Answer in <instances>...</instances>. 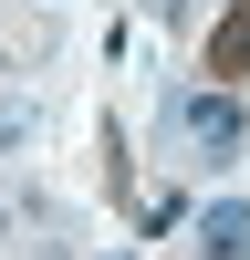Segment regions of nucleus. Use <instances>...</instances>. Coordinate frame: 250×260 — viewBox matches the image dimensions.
<instances>
[{
    "instance_id": "nucleus-2",
    "label": "nucleus",
    "mask_w": 250,
    "mask_h": 260,
    "mask_svg": "<svg viewBox=\"0 0 250 260\" xmlns=\"http://www.w3.org/2000/svg\"><path fill=\"white\" fill-rule=\"evenodd\" d=\"M198 260H250V198H208V219H198Z\"/></svg>"
},
{
    "instance_id": "nucleus-7",
    "label": "nucleus",
    "mask_w": 250,
    "mask_h": 260,
    "mask_svg": "<svg viewBox=\"0 0 250 260\" xmlns=\"http://www.w3.org/2000/svg\"><path fill=\"white\" fill-rule=\"evenodd\" d=\"M0 229H11V208H0Z\"/></svg>"
},
{
    "instance_id": "nucleus-5",
    "label": "nucleus",
    "mask_w": 250,
    "mask_h": 260,
    "mask_svg": "<svg viewBox=\"0 0 250 260\" xmlns=\"http://www.w3.org/2000/svg\"><path fill=\"white\" fill-rule=\"evenodd\" d=\"M146 11H167V21H177V11H188V0H146Z\"/></svg>"
},
{
    "instance_id": "nucleus-6",
    "label": "nucleus",
    "mask_w": 250,
    "mask_h": 260,
    "mask_svg": "<svg viewBox=\"0 0 250 260\" xmlns=\"http://www.w3.org/2000/svg\"><path fill=\"white\" fill-rule=\"evenodd\" d=\"M0 73H11V52H0Z\"/></svg>"
},
{
    "instance_id": "nucleus-4",
    "label": "nucleus",
    "mask_w": 250,
    "mask_h": 260,
    "mask_svg": "<svg viewBox=\"0 0 250 260\" xmlns=\"http://www.w3.org/2000/svg\"><path fill=\"white\" fill-rule=\"evenodd\" d=\"M32 136V115H21V104H0V146H21Z\"/></svg>"
},
{
    "instance_id": "nucleus-3",
    "label": "nucleus",
    "mask_w": 250,
    "mask_h": 260,
    "mask_svg": "<svg viewBox=\"0 0 250 260\" xmlns=\"http://www.w3.org/2000/svg\"><path fill=\"white\" fill-rule=\"evenodd\" d=\"M240 73H250V0H229L208 31V83H240Z\"/></svg>"
},
{
    "instance_id": "nucleus-1",
    "label": "nucleus",
    "mask_w": 250,
    "mask_h": 260,
    "mask_svg": "<svg viewBox=\"0 0 250 260\" xmlns=\"http://www.w3.org/2000/svg\"><path fill=\"white\" fill-rule=\"evenodd\" d=\"M177 136L198 146L208 167H229L250 146V115H240V94H229V83H198V94H177Z\"/></svg>"
}]
</instances>
